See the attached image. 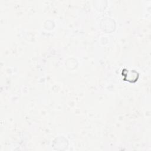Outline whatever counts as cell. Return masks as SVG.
I'll return each mask as SVG.
<instances>
[{"instance_id":"cell-1","label":"cell","mask_w":151,"mask_h":151,"mask_svg":"<svg viewBox=\"0 0 151 151\" xmlns=\"http://www.w3.org/2000/svg\"><path fill=\"white\" fill-rule=\"evenodd\" d=\"M122 74L124 76V79L130 82L136 81L139 77L138 73L134 70H123Z\"/></svg>"}]
</instances>
